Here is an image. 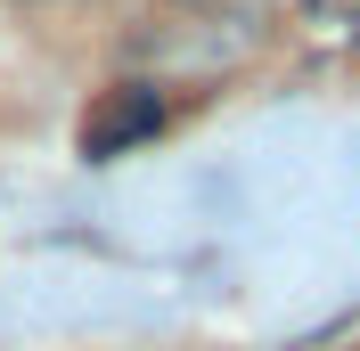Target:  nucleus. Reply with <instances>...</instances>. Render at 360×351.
<instances>
[{
    "label": "nucleus",
    "mask_w": 360,
    "mask_h": 351,
    "mask_svg": "<svg viewBox=\"0 0 360 351\" xmlns=\"http://www.w3.org/2000/svg\"><path fill=\"white\" fill-rule=\"evenodd\" d=\"M172 8H188L197 25H238V17H262L270 0H172Z\"/></svg>",
    "instance_id": "nucleus-2"
},
{
    "label": "nucleus",
    "mask_w": 360,
    "mask_h": 351,
    "mask_svg": "<svg viewBox=\"0 0 360 351\" xmlns=\"http://www.w3.org/2000/svg\"><path fill=\"white\" fill-rule=\"evenodd\" d=\"M33 8H49V0H33Z\"/></svg>",
    "instance_id": "nucleus-3"
},
{
    "label": "nucleus",
    "mask_w": 360,
    "mask_h": 351,
    "mask_svg": "<svg viewBox=\"0 0 360 351\" xmlns=\"http://www.w3.org/2000/svg\"><path fill=\"white\" fill-rule=\"evenodd\" d=\"M148 131H156V98L131 90V82H115L107 98H98V114H90V131H82V155L107 164L115 147H131V139H148Z\"/></svg>",
    "instance_id": "nucleus-1"
}]
</instances>
